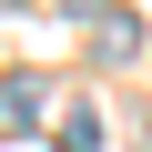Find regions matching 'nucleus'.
<instances>
[{
  "instance_id": "f03ea898",
  "label": "nucleus",
  "mask_w": 152,
  "mask_h": 152,
  "mask_svg": "<svg viewBox=\"0 0 152 152\" xmlns=\"http://www.w3.org/2000/svg\"><path fill=\"white\" fill-rule=\"evenodd\" d=\"M91 41H102V61H132L142 51V20L132 10H91Z\"/></svg>"
},
{
  "instance_id": "f257e3e1",
  "label": "nucleus",
  "mask_w": 152,
  "mask_h": 152,
  "mask_svg": "<svg viewBox=\"0 0 152 152\" xmlns=\"http://www.w3.org/2000/svg\"><path fill=\"white\" fill-rule=\"evenodd\" d=\"M41 102H51L41 71H10V81H0V132H41Z\"/></svg>"
}]
</instances>
